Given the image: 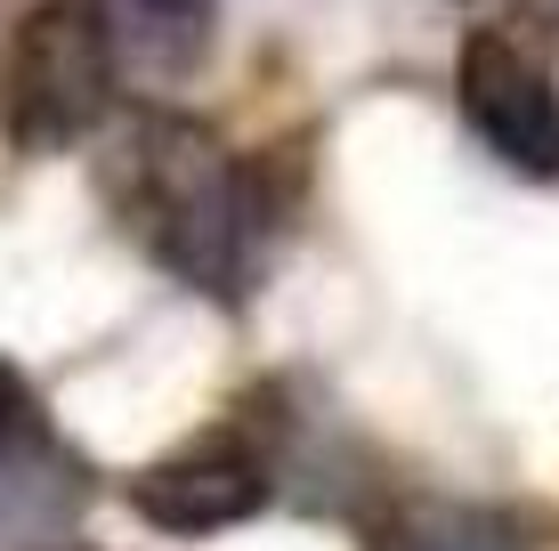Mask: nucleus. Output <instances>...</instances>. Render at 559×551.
Returning a JSON list of instances; mask_svg holds the SVG:
<instances>
[{"label":"nucleus","mask_w":559,"mask_h":551,"mask_svg":"<svg viewBox=\"0 0 559 551\" xmlns=\"http://www.w3.org/2000/svg\"><path fill=\"white\" fill-rule=\"evenodd\" d=\"M106 203L163 276L236 300L267 260V187L187 113H130L106 146Z\"/></svg>","instance_id":"f257e3e1"},{"label":"nucleus","mask_w":559,"mask_h":551,"mask_svg":"<svg viewBox=\"0 0 559 551\" xmlns=\"http://www.w3.org/2000/svg\"><path fill=\"white\" fill-rule=\"evenodd\" d=\"M373 551H527L519 519L487 503H397L390 519L373 527Z\"/></svg>","instance_id":"0eeeda50"},{"label":"nucleus","mask_w":559,"mask_h":551,"mask_svg":"<svg viewBox=\"0 0 559 551\" xmlns=\"http://www.w3.org/2000/svg\"><path fill=\"white\" fill-rule=\"evenodd\" d=\"M535 16H551V25H559V0H535Z\"/></svg>","instance_id":"6e6552de"},{"label":"nucleus","mask_w":559,"mask_h":551,"mask_svg":"<svg viewBox=\"0 0 559 551\" xmlns=\"http://www.w3.org/2000/svg\"><path fill=\"white\" fill-rule=\"evenodd\" d=\"M454 98L471 139L495 163L527 170V179H559V82L503 33H471L454 65Z\"/></svg>","instance_id":"7ed1b4c3"},{"label":"nucleus","mask_w":559,"mask_h":551,"mask_svg":"<svg viewBox=\"0 0 559 551\" xmlns=\"http://www.w3.org/2000/svg\"><path fill=\"white\" fill-rule=\"evenodd\" d=\"M106 41L130 73H195L219 33V0H98Z\"/></svg>","instance_id":"423d86ee"},{"label":"nucleus","mask_w":559,"mask_h":551,"mask_svg":"<svg viewBox=\"0 0 559 551\" xmlns=\"http://www.w3.org/2000/svg\"><path fill=\"white\" fill-rule=\"evenodd\" d=\"M267 495H276V479H267L260 446L227 439V430L187 439L179 454H163V463H146L130 479V511L146 527H163V536H219L236 519H260Z\"/></svg>","instance_id":"20e7f679"},{"label":"nucleus","mask_w":559,"mask_h":551,"mask_svg":"<svg viewBox=\"0 0 559 551\" xmlns=\"http://www.w3.org/2000/svg\"><path fill=\"white\" fill-rule=\"evenodd\" d=\"M41 551H90V543H41Z\"/></svg>","instance_id":"1a4fd4ad"},{"label":"nucleus","mask_w":559,"mask_h":551,"mask_svg":"<svg viewBox=\"0 0 559 551\" xmlns=\"http://www.w3.org/2000/svg\"><path fill=\"white\" fill-rule=\"evenodd\" d=\"M114 73L98 0H41L0 49V130L25 155H66L114 122Z\"/></svg>","instance_id":"f03ea898"},{"label":"nucleus","mask_w":559,"mask_h":551,"mask_svg":"<svg viewBox=\"0 0 559 551\" xmlns=\"http://www.w3.org/2000/svg\"><path fill=\"white\" fill-rule=\"evenodd\" d=\"M82 495V463H73V446L49 430V414L33 406V390L16 382V366L0 357V536L9 527H33L57 503Z\"/></svg>","instance_id":"39448f33"}]
</instances>
